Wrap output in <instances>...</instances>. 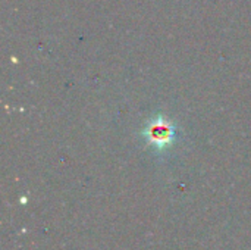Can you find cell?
Returning a JSON list of instances; mask_svg holds the SVG:
<instances>
[{
  "label": "cell",
  "instance_id": "1",
  "mask_svg": "<svg viewBox=\"0 0 251 250\" xmlns=\"http://www.w3.org/2000/svg\"><path fill=\"white\" fill-rule=\"evenodd\" d=\"M141 137L156 150L169 149L176 139V125L163 115H156L141 130Z\"/></svg>",
  "mask_w": 251,
  "mask_h": 250
}]
</instances>
